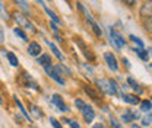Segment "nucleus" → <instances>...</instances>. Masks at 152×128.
Returning <instances> with one entry per match:
<instances>
[{
  "instance_id": "31",
  "label": "nucleus",
  "mask_w": 152,
  "mask_h": 128,
  "mask_svg": "<svg viewBox=\"0 0 152 128\" xmlns=\"http://www.w3.org/2000/svg\"><path fill=\"white\" fill-rule=\"evenodd\" d=\"M50 124L53 125V128H63V127H61V124H60V122H58L57 119H54L53 116L50 118Z\"/></svg>"
},
{
  "instance_id": "18",
  "label": "nucleus",
  "mask_w": 152,
  "mask_h": 128,
  "mask_svg": "<svg viewBox=\"0 0 152 128\" xmlns=\"http://www.w3.org/2000/svg\"><path fill=\"white\" fill-rule=\"evenodd\" d=\"M83 90H85L88 95H89V96H91V99H92V101H95V102H99V96H98V93H96V92H95L91 86H85V88H83Z\"/></svg>"
},
{
  "instance_id": "35",
  "label": "nucleus",
  "mask_w": 152,
  "mask_h": 128,
  "mask_svg": "<svg viewBox=\"0 0 152 128\" xmlns=\"http://www.w3.org/2000/svg\"><path fill=\"white\" fill-rule=\"evenodd\" d=\"M123 63L126 64V67H127V69H130V64H129V60H127V58H123Z\"/></svg>"
},
{
  "instance_id": "7",
  "label": "nucleus",
  "mask_w": 152,
  "mask_h": 128,
  "mask_svg": "<svg viewBox=\"0 0 152 128\" xmlns=\"http://www.w3.org/2000/svg\"><path fill=\"white\" fill-rule=\"evenodd\" d=\"M139 13H140L142 18H145V19L152 18V0H148V1L143 3V6L140 7Z\"/></svg>"
},
{
  "instance_id": "10",
  "label": "nucleus",
  "mask_w": 152,
  "mask_h": 128,
  "mask_svg": "<svg viewBox=\"0 0 152 128\" xmlns=\"http://www.w3.org/2000/svg\"><path fill=\"white\" fill-rule=\"evenodd\" d=\"M136 118H139V114L133 112L132 109H124V115H121V121L123 122H132Z\"/></svg>"
},
{
  "instance_id": "23",
  "label": "nucleus",
  "mask_w": 152,
  "mask_h": 128,
  "mask_svg": "<svg viewBox=\"0 0 152 128\" xmlns=\"http://www.w3.org/2000/svg\"><path fill=\"white\" fill-rule=\"evenodd\" d=\"M15 1L18 3V6L20 7V9H22V10H23V12H26V13L29 12V7H28V3H26V0H15Z\"/></svg>"
},
{
  "instance_id": "4",
  "label": "nucleus",
  "mask_w": 152,
  "mask_h": 128,
  "mask_svg": "<svg viewBox=\"0 0 152 128\" xmlns=\"http://www.w3.org/2000/svg\"><path fill=\"white\" fill-rule=\"evenodd\" d=\"M13 16H15V20H16V23H18V25H20L22 28H25V29H28V31H31V32H35L34 25H32V23H31L28 19L25 18L23 15H20V13H18V12H16Z\"/></svg>"
},
{
  "instance_id": "9",
  "label": "nucleus",
  "mask_w": 152,
  "mask_h": 128,
  "mask_svg": "<svg viewBox=\"0 0 152 128\" xmlns=\"http://www.w3.org/2000/svg\"><path fill=\"white\" fill-rule=\"evenodd\" d=\"M104 58H105L108 67H110L113 72H117V70H118V64H117V60H115V57H114L113 53H105V54H104Z\"/></svg>"
},
{
  "instance_id": "21",
  "label": "nucleus",
  "mask_w": 152,
  "mask_h": 128,
  "mask_svg": "<svg viewBox=\"0 0 152 128\" xmlns=\"http://www.w3.org/2000/svg\"><path fill=\"white\" fill-rule=\"evenodd\" d=\"M127 82H129V85H130V88H132L133 90H136L137 93H142V92H143L142 89H140V86L137 85V82H136L134 79H132V77H129V79H127Z\"/></svg>"
},
{
  "instance_id": "38",
  "label": "nucleus",
  "mask_w": 152,
  "mask_h": 128,
  "mask_svg": "<svg viewBox=\"0 0 152 128\" xmlns=\"http://www.w3.org/2000/svg\"><path fill=\"white\" fill-rule=\"evenodd\" d=\"M132 128H140L139 125H136V124H132Z\"/></svg>"
},
{
  "instance_id": "15",
  "label": "nucleus",
  "mask_w": 152,
  "mask_h": 128,
  "mask_svg": "<svg viewBox=\"0 0 152 128\" xmlns=\"http://www.w3.org/2000/svg\"><path fill=\"white\" fill-rule=\"evenodd\" d=\"M38 64H39V66H42V67L51 66V58H50V55L42 54L41 57H39V58H38Z\"/></svg>"
},
{
  "instance_id": "14",
  "label": "nucleus",
  "mask_w": 152,
  "mask_h": 128,
  "mask_svg": "<svg viewBox=\"0 0 152 128\" xmlns=\"http://www.w3.org/2000/svg\"><path fill=\"white\" fill-rule=\"evenodd\" d=\"M13 99H15V103H16V106L19 108V111H20V114H22V115H23V116H25V118H26L28 121H31V119H32V116H31V115H29V114H28V112L25 111V108H23V105H22V102H20V101L18 99V96H15Z\"/></svg>"
},
{
  "instance_id": "1",
  "label": "nucleus",
  "mask_w": 152,
  "mask_h": 128,
  "mask_svg": "<svg viewBox=\"0 0 152 128\" xmlns=\"http://www.w3.org/2000/svg\"><path fill=\"white\" fill-rule=\"evenodd\" d=\"M95 83H96V86L99 88V90H102L105 95H111V96H117V95H120V96H121V93H120V88H118V85H117L114 80L99 79V80H96Z\"/></svg>"
},
{
  "instance_id": "37",
  "label": "nucleus",
  "mask_w": 152,
  "mask_h": 128,
  "mask_svg": "<svg viewBox=\"0 0 152 128\" xmlns=\"http://www.w3.org/2000/svg\"><path fill=\"white\" fill-rule=\"evenodd\" d=\"M94 128H105V127H104L102 124H95V125H94Z\"/></svg>"
},
{
  "instance_id": "16",
  "label": "nucleus",
  "mask_w": 152,
  "mask_h": 128,
  "mask_svg": "<svg viewBox=\"0 0 152 128\" xmlns=\"http://www.w3.org/2000/svg\"><path fill=\"white\" fill-rule=\"evenodd\" d=\"M29 109H31V116L32 118H35V119H39V118H42V112L39 111V108L38 106H35V105H29Z\"/></svg>"
},
{
  "instance_id": "29",
  "label": "nucleus",
  "mask_w": 152,
  "mask_h": 128,
  "mask_svg": "<svg viewBox=\"0 0 152 128\" xmlns=\"http://www.w3.org/2000/svg\"><path fill=\"white\" fill-rule=\"evenodd\" d=\"M75 105H76V108H77L79 111H82V109H83V106H85L86 103H85L82 99H76V101H75Z\"/></svg>"
},
{
  "instance_id": "33",
  "label": "nucleus",
  "mask_w": 152,
  "mask_h": 128,
  "mask_svg": "<svg viewBox=\"0 0 152 128\" xmlns=\"http://www.w3.org/2000/svg\"><path fill=\"white\" fill-rule=\"evenodd\" d=\"M69 125H70L72 128H80V125H79V122H77V121H73V119L70 121V124H69Z\"/></svg>"
},
{
  "instance_id": "8",
  "label": "nucleus",
  "mask_w": 152,
  "mask_h": 128,
  "mask_svg": "<svg viewBox=\"0 0 152 128\" xmlns=\"http://www.w3.org/2000/svg\"><path fill=\"white\" fill-rule=\"evenodd\" d=\"M80 112H82V115H83V118H85V121H86L88 124H91V122L94 121L95 112H94V109H92V106H91V105H85V106H83V109L80 111Z\"/></svg>"
},
{
  "instance_id": "27",
  "label": "nucleus",
  "mask_w": 152,
  "mask_h": 128,
  "mask_svg": "<svg viewBox=\"0 0 152 128\" xmlns=\"http://www.w3.org/2000/svg\"><path fill=\"white\" fill-rule=\"evenodd\" d=\"M130 39H132L133 42L139 47V48H145V44L142 42V39L140 38H137V37H134V35H130Z\"/></svg>"
},
{
  "instance_id": "24",
  "label": "nucleus",
  "mask_w": 152,
  "mask_h": 128,
  "mask_svg": "<svg viewBox=\"0 0 152 128\" xmlns=\"http://www.w3.org/2000/svg\"><path fill=\"white\" fill-rule=\"evenodd\" d=\"M44 10H45V12H47V15L51 18V20H54L56 23H60V19L57 18V15H56V13H53V12H51V10L47 7V6H44Z\"/></svg>"
},
{
  "instance_id": "3",
  "label": "nucleus",
  "mask_w": 152,
  "mask_h": 128,
  "mask_svg": "<svg viewBox=\"0 0 152 128\" xmlns=\"http://www.w3.org/2000/svg\"><path fill=\"white\" fill-rule=\"evenodd\" d=\"M110 39H111V44H113L117 50H120V48H123V47L126 45L124 38L121 37L115 29H110Z\"/></svg>"
},
{
  "instance_id": "32",
  "label": "nucleus",
  "mask_w": 152,
  "mask_h": 128,
  "mask_svg": "<svg viewBox=\"0 0 152 128\" xmlns=\"http://www.w3.org/2000/svg\"><path fill=\"white\" fill-rule=\"evenodd\" d=\"M0 10H1V16H3V20H7V19H9V15H7V12H6V10H4V6H3V4H0Z\"/></svg>"
},
{
  "instance_id": "40",
  "label": "nucleus",
  "mask_w": 152,
  "mask_h": 128,
  "mask_svg": "<svg viewBox=\"0 0 152 128\" xmlns=\"http://www.w3.org/2000/svg\"><path fill=\"white\" fill-rule=\"evenodd\" d=\"M148 51H149V53H151V54H152V48H149V50H148Z\"/></svg>"
},
{
  "instance_id": "25",
  "label": "nucleus",
  "mask_w": 152,
  "mask_h": 128,
  "mask_svg": "<svg viewBox=\"0 0 152 128\" xmlns=\"http://www.w3.org/2000/svg\"><path fill=\"white\" fill-rule=\"evenodd\" d=\"M110 125L113 128H123V125L117 121V118H115L114 115H110Z\"/></svg>"
},
{
  "instance_id": "39",
  "label": "nucleus",
  "mask_w": 152,
  "mask_h": 128,
  "mask_svg": "<svg viewBox=\"0 0 152 128\" xmlns=\"http://www.w3.org/2000/svg\"><path fill=\"white\" fill-rule=\"evenodd\" d=\"M38 3H39V4H41V6H44V3H42V1H41V0H37Z\"/></svg>"
},
{
  "instance_id": "19",
  "label": "nucleus",
  "mask_w": 152,
  "mask_h": 128,
  "mask_svg": "<svg viewBox=\"0 0 152 128\" xmlns=\"http://www.w3.org/2000/svg\"><path fill=\"white\" fill-rule=\"evenodd\" d=\"M133 51L140 57V60H142V61H145V63H146V61L149 60V55H148V53H146L143 48H133Z\"/></svg>"
},
{
  "instance_id": "2",
  "label": "nucleus",
  "mask_w": 152,
  "mask_h": 128,
  "mask_svg": "<svg viewBox=\"0 0 152 128\" xmlns=\"http://www.w3.org/2000/svg\"><path fill=\"white\" fill-rule=\"evenodd\" d=\"M77 6H79V9H80V12H83V15H85V19H86V22L91 25V28H92V31L95 32V35L96 37H101L102 35V31H101V28L96 25V22H95V19L92 18V15L85 9V6L82 4V3H77Z\"/></svg>"
},
{
  "instance_id": "5",
  "label": "nucleus",
  "mask_w": 152,
  "mask_h": 128,
  "mask_svg": "<svg viewBox=\"0 0 152 128\" xmlns=\"http://www.w3.org/2000/svg\"><path fill=\"white\" fill-rule=\"evenodd\" d=\"M44 70H45V73L48 74L51 79H54L58 85H64V80L61 79V74H60V72L57 70V67H53V64L51 66H47V67H44Z\"/></svg>"
},
{
  "instance_id": "12",
  "label": "nucleus",
  "mask_w": 152,
  "mask_h": 128,
  "mask_svg": "<svg viewBox=\"0 0 152 128\" xmlns=\"http://www.w3.org/2000/svg\"><path fill=\"white\" fill-rule=\"evenodd\" d=\"M121 99H123L124 102L130 103V105H137V103H140V101H139V98H137L136 95H129V93H121Z\"/></svg>"
},
{
  "instance_id": "20",
  "label": "nucleus",
  "mask_w": 152,
  "mask_h": 128,
  "mask_svg": "<svg viewBox=\"0 0 152 128\" xmlns=\"http://www.w3.org/2000/svg\"><path fill=\"white\" fill-rule=\"evenodd\" d=\"M6 57H7V60H9V63H10V66H13V67H18L19 61H18V57L13 54V53H10V51H7L6 53Z\"/></svg>"
},
{
  "instance_id": "28",
  "label": "nucleus",
  "mask_w": 152,
  "mask_h": 128,
  "mask_svg": "<svg viewBox=\"0 0 152 128\" xmlns=\"http://www.w3.org/2000/svg\"><path fill=\"white\" fill-rule=\"evenodd\" d=\"M142 124H143V125H146V127H148V125H151V124H152V115H151V114H146V115L143 116Z\"/></svg>"
},
{
  "instance_id": "26",
  "label": "nucleus",
  "mask_w": 152,
  "mask_h": 128,
  "mask_svg": "<svg viewBox=\"0 0 152 128\" xmlns=\"http://www.w3.org/2000/svg\"><path fill=\"white\" fill-rule=\"evenodd\" d=\"M13 32H15V35L19 37L20 39H23V41H28V37H26V34L20 29V28H16V29H13Z\"/></svg>"
},
{
  "instance_id": "17",
  "label": "nucleus",
  "mask_w": 152,
  "mask_h": 128,
  "mask_svg": "<svg viewBox=\"0 0 152 128\" xmlns=\"http://www.w3.org/2000/svg\"><path fill=\"white\" fill-rule=\"evenodd\" d=\"M45 42H47V45H48V47L51 48V51H53V54L56 55V57H57V58H58V60H60V61H63V55H61V53L58 51V48H57L56 45H54V44H53L51 41H47V39H45Z\"/></svg>"
},
{
  "instance_id": "30",
  "label": "nucleus",
  "mask_w": 152,
  "mask_h": 128,
  "mask_svg": "<svg viewBox=\"0 0 152 128\" xmlns=\"http://www.w3.org/2000/svg\"><path fill=\"white\" fill-rule=\"evenodd\" d=\"M145 28L148 32H152V18H148L145 20Z\"/></svg>"
},
{
  "instance_id": "6",
  "label": "nucleus",
  "mask_w": 152,
  "mask_h": 128,
  "mask_svg": "<svg viewBox=\"0 0 152 128\" xmlns=\"http://www.w3.org/2000/svg\"><path fill=\"white\" fill-rule=\"evenodd\" d=\"M51 103L58 109V112H67V111H69V108L64 105V101L61 99V96L57 95V93L51 96Z\"/></svg>"
},
{
  "instance_id": "11",
  "label": "nucleus",
  "mask_w": 152,
  "mask_h": 128,
  "mask_svg": "<svg viewBox=\"0 0 152 128\" xmlns=\"http://www.w3.org/2000/svg\"><path fill=\"white\" fill-rule=\"evenodd\" d=\"M22 83H23V86L25 88H35V89H38V85L34 82V79L29 76L28 73H22Z\"/></svg>"
},
{
  "instance_id": "34",
  "label": "nucleus",
  "mask_w": 152,
  "mask_h": 128,
  "mask_svg": "<svg viewBox=\"0 0 152 128\" xmlns=\"http://www.w3.org/2000/svg\"><path fill=\"white\" fill-rule=\"evenodd\" d=\"M127 6H134V3H136V0H123Z\"/></svg>"
},
{
  "instance_id": "41",
  "label": "nucleus",
  "mask_w": 152,
  "mask_h": 128,
  "mask_svg": "<svg viewBox=\"0 0 152 128\" xmlns=\"http://www.w3.org/2000/svg\"><path fill=\"white\" fill-rule=\"evenodd\" d=\"M48 1H51V0H48Z\"/></svg>"
},
{
  "instance_id": "22",
  "label": "nucleus",
  "mask_w": 152,
  "mask_h": 128,
  "mask_svg": "<svg viewBox=\"0 0 152 128\" xmlns=\"http://www.w3.org/2000/svg\"><path fill=\"white\" fill-rule=\"evenodd\" d=\"M151 108H152L151 101H142V102H140V111H143V112H149Z\"/></svg>"
},
{
  "instance_id": "13",
  "label": "nucleus",
  "mask_w": 152,
  "mask_h": 128,
  "mask_svg": "<svg viewBox=\"0 0 152 128\" xmlns=\"http://www.w3.org/2000/svg\"><path fill=\"white\" fill-rule=\"evenodd\" d=\"M28 53H29V55H32V57H38V55L42 53V50H41V47L38 45L37 42H31L28 45Z\"/></svg>"
},
{
  "instance_id": "36",
  "label": "nucleus",
  "mask_w": 152,
  "mask_h": 128,
  "mask_svg": "<svg viewBox=\"0 0 152 128\" xmlns=\"http://www.w3.org/2000/svg\"><path fill=\"white\" fill-rule=\"evenodd\" d=\"M0 39H1V42L4 41V32H3V29L0 31Z\"/></svg>"
}]
</instances>
